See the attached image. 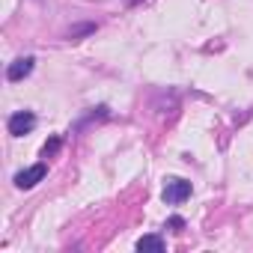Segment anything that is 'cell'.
<instances>
[{
	"label": "cell",
	"mask_w": 253,
	"mask_h": 253,
	"mask_svg": "<svg viewBox=\"0 0 253 253\" xmlns=\"http://www.w3.org/2000/svg\"><path fill=\"white\" fill-rule=\"evenodd\" d=\"M36 128V113L33 110H15L9 119H6V131L12 137H24Z\"/></svg>",
	"instance_id": "cell-1"
},
{
	"label": "cell",
	"mask_w": 253,
	"mask_h": 253,
	"mask_svg": "<svg viewBox=\"0 0 253 253\" xmlns=\"http://www.w3.org/2000/svg\"><path fill=\"white\" fill-rule=\"evenodd\" d=\"M191 197V182L188 179H167V185H164V191H161V200L167 203V206H179V203H185Z\"/></svg>",
	"instance_id": "cell-2"
},
{
	"label": "cell",
	"mask_w": 253,
	"mask_h": 253,
	"mask_svg": "<svg viewBox=\"0 0 253 253\" xmlns=\"http://www.w3.org/2000/svg\"><path fill=\"white\" fill-rule=\"evenodd\" d=\"M45 173H48V164H33V167H27V170H18V173L12 176V182H15L18 191H30V188H36V185L45 179Z\"/></svg>",
	"instance_id": "cell-3"
},
{
	"label": "cell",
	"mask_w": 253,
	"mask_h": 253,
	"mask_svg": "<svg viewBox=\"0 0 253 253\" xmlns=\"http://www.w3.org/2000/svg\"><path fill=\"white\" fill-rule=\"evenodd\" d=\"M33 69H36V57H33V54L15 57V60L9 63V69H6V81H9V84H18V81L30 78V72H33Z\"/></svg>",
	"instance_id": "cell-4"
},
{
	"label": "cell",
	"mask_w": 253,
	"mask_h": 253,
	"mask_svg": "<svg viewBox=\"0 0 253 253\" xmlns=\"http://www.w3.org/2000/svg\"><path fill=\"white\" fill-rule=\"evenodd\" d=\"M95 30H98V24H95V21H81V24H72V27L63 33V39H66V42H81V39L92 36Z\"/></svg>",
	"instance_id": "cell-5"
},
{
	"label": "cell",
	"mask_w": 253,
	"mask_h": 253,
	"mask_svg": "<svg viewBox=\"0 0 253 253\" xmlns=\"http://www.w3.org/2000/svg\"><path fill=\"white\" fill-rule=\"evenodd\" d=\"M101 119H110V107H107V104L89 107V113H86V116H81V119L75 122V128H72V131H81L84 125H89V122H101Z\"/></svg>",
	"instance_id": "cell-6"
},
{
	"label": "cell",
	"mask_w": 253,
	"mask_h": 253,
	"mask_svg": "<svg viewBox=\"0 0 253 253\" xmlns=\"http://www.w3.org/2000/svg\"><path fill=\"white\" fill-rule=\"evenodd\" d=\"M167 244H164V238L161 235H143L140 241H137V250L140 253H146V250H152V253H161Z\"/></svg>",
	"instance_id": "cell-7"
},
{
	"label": "cell",
	"mask_w": 253,
	"mask_h": 253,
	"mask_svg": "<svg viewBox=\"0 0 253 253\" xmlns=\"http://www.w3.org/2000/svg\"><path fill=\"white\" fill-rule=\"evenodd\" d=\"M60 146H63V137H51V140L42 146V158H51L54 152H60Z\"/></svg>",
	"instance_id": "cell-8"
},
{
	"label": "cell",
	"mask_w": 253,
	"mask_h": 253,
	"mask_svg": "<svg viewBox=\"0 0 253 253\" xmlns=\"http://www.w3.org/2000/svg\"><path fill=\"white\" fill-rule=\"evenodd\" d=\"M167 226H170L173 232H182V226H185V217H170V220H167Z\"/></svg>",
	"instance_id": "cell-9"
},
{
	"label": "cell",
	"mask_w": 253,
	"mask_h": 253,
	"mask_svg": "<svg viewBox=\"0 0 253 253\" xmlns=\"http://www.w3.org/2000/svg\"><path fill=\"white\" fill-rule=\"evenodd\" d=\"M125 3H128V6H137V3H140V0H125Z\"/></svg>",
	"instance_id": "cell-10"
}]
</instances>
